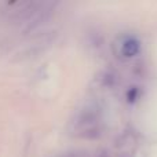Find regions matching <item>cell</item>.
<instances>
[{
	"label": "cell",
	"mask_w": 157,
	"mask_h": 157,
	"mask_svg": "<svg viewBox=\"0 0 157 157\" xmlns=\"http://www.w3.org/2000/svg\"><path fill=\"white\" fill-rule=\"evenodd\" d=\"M139 41L136 39H128L123 44V54L125 57H134L139 52Z\"/></svg>",
	"instance_id": "cell-1"
}]
</instances>
